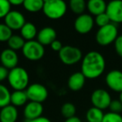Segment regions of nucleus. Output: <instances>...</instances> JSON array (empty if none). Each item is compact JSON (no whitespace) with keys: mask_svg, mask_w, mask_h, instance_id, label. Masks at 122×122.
<instances>
[{"mask_svg":"<svg viewBox=\"0 0 122 122\" xmlns=\"http://www.w3.org/2000/svg\"><path fill=\"white\" fill-rule=\"evenodd\" d=\"M104 115L103 110L93 106L87 110L85 117L88 122H102Z\"/></svg>","mask_w":122,"mask_h":122,"instance_id":"4be33fe9","label":"nucleus"},{"mask_svg":"<svg viewBox=\"0 0 122 122\" xmlns=\"http://www.w3.org/2000/svg\"><path fill=\"white\" fill-rule=\"evenodd\" d=\"M107 4L103 0H90L87 3V9L90 15L97 16L106 11Z\"/></svg>","mask_w":122,"mask_h":122,"instance_id":"a211bd4d","label":"nucleus"},{"mask_svg":"<svg viewBox=\"0 0 122 122\" xmlns=\"http://www.w3.org/2000/svg\"><path fill=\"white\" fill-rule=\"evenodd\" d=\"M50 48L54 51H55V52H59V51L62 49V48H63V45H62V43H61L60 41L56 39V40H54V42L50 44Z\"/></svg>","mask_w":122,"mask_h":122,"instance_id":"72a5a7b5","label":"nucleus"},{"mask_svg":"<svg viewBox=\"0 0 122 122\" xmlns=\"http://www.w3.org/2000/svg\"><path fill=\"white\" fill-rule=\"evenodd\" d=\"M9 73V70L8 69H6L3 65H0V84L2 83L3 81H4L6 79L8 80Z\"/></svg>","mask_w":122,"mask_h":122,"instance_id":"473e14b6","label":"nucleus"},{"mask_svg":"<svg viewBox=\"0 0 122 122\" xmlns=\"http://www.w3.org/2000/svg\"><path fill=\"white\" fill-rule=\"evenodd\" d=\"M0 61L4 67L8 69L9 70L18 67L19 64V56L16 51L13 49H5L1 52L0 54Z\"/></svg>","mask_w":122,"mask_h":122,"instance_id":"f8f14e48","label":"nucleus"},{"mask_svg":"<svg viewBox=\"0 0 122 122\" xmlns=\"http://www.w3.org/2000/svg\"><path fill=\"white\" fill-rule=\"evenodd\" d=\"M60 110L62 115L65 119L75 116V114H76V107L74 104L70 103V102H66V103L63 104V105L61 106Z\"/></svg>","mask_w":122,"mask_h":122,"instance_id":"a878e982","label":"nucleus"},{"mask_svg":"<svg viewBox=\"0 0 122 122\" xmlns=\"http://www.w3.org/2000/svg\"><path fill=\"white\" fill-rule=\"evenodd\" d=\"M102 122H122V115L110 111L105 114Z\"/></svg>","mask_w":122,"mask_h":122,"instance_id":"c756f323","label":"nucleus"},{"mask_svg":"<svg viewBox=\"0 0 122 122\" xmlns=\"http://www.w3.org/2000/svg\"><path fill=\"white\" fill-rule=\"evenodd\" d=\"M44 107L41 103L29 101L24 105V115L27 120H32L42 116Z\"/></svg>","mask_w":122,"mask_h":122,"instance_id":"4468645a","label":"nucleus"},{"mask_svg":"<svg viewBox=\"0 0 122 122\" xmlns=\"http://www.w3.org/2000/svg\"><path fill=\"white\" fill-rule=\"evenodd\" d=\"M70 10L76 15H81L85 14V9H87V4L85 0H71L69 4Z\"/></svg>","mask_w":122,"mask_h":122,"instance_id":"5701e85b","label":"nucleus"},{"mask_svg":"<svg viewBox=\"0 0 122 122\" xmlns=\"http://www.w3.org/2000/svg\"><path fill=\"white\" fill-rule=\"evenodd\" d=\"M8 81L14 90H26L29 85V73L23 67L18 66L9 70Z\"/></svg>","mask_w":122,"mask_h":122,"instance_id":"f03ea898","label":"nucleus"},{"mask_svg":"<svg viewBox=\"0 0 122 122\" xmlns=\"http://www.w3.org/2000/svg\"><path fill=\"white\" fill-rule=\"evenodd\" d=\"M105 70V59L98 51H90L82 59L81 73L86 79H97Z\"/></svg>","mask_w":122,"mask_h":122,"instance_id":"f257e3e1","label":"nucleus"},{"mask_svg":"<svg viewBox=\"0 0 122 122\" xmlns=\"http://www.w3.org/2000/svg\"><path fill=\"white\" fill-rule=\"evenodd\" d=\"M105 83L107 86L115 92H122V71L113 70L105 76Z\"/></svg>","mask_w":122,"mask_h":122,"instance_id":"ddd939ff","label":"nucleus"},{"mask_svg":"<svg viewBox=\"0 0 122 122\" xmlns=\"http://www.w3.org/2000/svg\"><path fill=\"white\" fill-rule=\"evenodd\" d=\"M65 122H82V120H80L79 117L74 116V117H71V118L66 119V120H65Z\"/></svg>","mask_w":122,"mask_h":122,"instance_id":"e433bc0d","label":"nucleus"},{"mask_svg":"<svg viewBox=\"0 0 122 122\" xmlns=\"http://www.w3.org/2000/svg\"><path fill=\"white\" fill-rule=\"evenodd\" d=\"M118 36V29L116 25L110 23L108 25L98 29L95 34V40L100 45L107 46L112 43H115Z\"/></svg>","mask_w":122,"mask_h":122,"instance_id":"20e7f679","label":"nucleus"},{"mask_svg":"<svg viewBox=\"0 0 122 122\" xmlns=\"http://www.w3.org/2000/svg\"><path fill=\"white\" fill-rule=\"evenodd\" d=\"M24 0H10L9 3H10L11 6H19V5H23Z\"/></svg>","mask_w":122,"mask_h":122,"instance_id":"c9c22d12","label":"nucleus"},{"mask_svg":"<svg viewBox=\"0 0 122 122\" xmlns=\"http://www.w3.org/2000/svg\"><path fill=\"white\" fill-rule=\"evenodd\" d=\"M28 96L25 90H14L11 93L10 105L17 107L24 106L28 103Z\"/></svg>","mask_w":122,"mask_h":122,"instance_id":"6ab92c4d","label":"nucleus"},{"mask_svg":"<svg viewBox=\"0 0 122 122\" xmlns=\"http://www.w3.org/2000/svg\"><path fill=\"white\" fill-rule=\"evenodd\" d=\"M20 34L25 41H31L34 40L35 37H37L38 30L36 26L33 23L26 22V24L20 29Z\"/></svg>","mask_w":122,"mask_h":122,"instance_id":"aec40b11","label":"nucleus"},{"mask_svg":"<svg viewBox=\"0 0 122 122\" xmlns=\"http://www.w3.org/2000/svg\"><path fill=\"white\" fill-rule=\"evenodd\" d=\"M4 24L11 30H20L26 24L24 14L18 10H11L4 18Z\"/></svg>","mask_w":122,"mask_h":122,"instance_id":"9d476101","label":"nucleus"},{"mask_svg":"<svg viewBox=\"0 0 122 122\" xmlns=\"http://www.w3.org/2000/svg\"><path fill=\"white\" fill-rule=\"evenodd\" d=\"M18 118L19 111L14 105H7L0 110V122H16Z\"/></svg>","mask_w":122,"mask_h":122,"instance_id":"f3484780","label":"nucleus"},{"mask_svg":"<svg viewBox=\"0 0 122 122\" xmlns=\"http://www.w3.org/2000/svg\"><path fill=\"white\" fill-rule=\"evenodd\" d=\"M44 1L43 0H24L23 7L29 13H38L43 10Z\"/></svg>","mask_w":122,"mask_h":122,"instance_id":"412c9836","label":"nucleus"},{"mask_svg":"<svg viewBox=\"0 0 122 122\" xmlns=\"http://www.w3.org/2000/svg\"><path fill=\"white\" fill-rule=\"evenodd\" d=\"M8 45L9 48L14 51L19 50L24 48V44H25L26 41L22 38L21 35H17V34H13L12 37L9 39V40L8 41Z\"/></svg>","mask_w":122,"mask_h":122,"instance_id":"b1692460","label":"nucleus"},{"mask_svg":"<svg viewBox=\"0 0 122 122\" xmlns=\"http://www.w3.org/2000/svg\"><path fill=\"white\" fill-rule=\"evenodd\" d=\"M11 11V4L8 0H0V19H4Z\"/></svg>","mask_w":122,"mask_h":122,"instance_id":"cd10ccee","label":"nucleus"},{"mask_svg":"<svg viewBox=\"0 0 122 122\" xmlns=\"http://www.w3.org/2000/svg\"><path fill=\"white\" fill-rule=\"evenodd\" d=\"M25 122H51V120H49V118H47V117L40 116V117H39V118L34 119V120H26Z\"/></svg>","mask_w":122,"mask_h":122,"instance_id":"f704fd0d","label":"nucleus"},{"mask_svg":"<svg viewBox=\"0 0 122 122\" xmlns=\"http://www.w3.org/2000/svg\"><path fill=\"white\" fill-rule=\"evenodd\" d=\"M119 100H120V102L122 103V92H121V93H120V97H119Z\"/></svg>","mask_w":122,"mask_h":122,"instance_id":"4c0bfd02","label":"nucleus"},{"mask_svg":"<svg viewBox=\"0 0 122 122\" xmlns=\"http://www.w3.org/2000/svg\"><path fill=\"white\" fill-rule=\"evenodd\" d=\"M28 99L29 101L38 102L41 103L44 102L49 96V92L44 85L39 83H34L29 85V87L26 89Z\"/></svg>","mask_w":122,"mask_h":122,"instance_id":"0eeeda50","label":"nucleus"},{"mask_svg":"<svg viewBox=\"0 0 122 122\" xmlns=\"http://www.w3.org/2000/svg\"><path fill=\"white\" fill-rule=\"evenodd\" d=\"M11 92L3 84H0V108L2 109L10 105Z\"/></svg>","mask_w":122,"mask_h":122,"instance_id":"393cba45","label":"nucleus"},{"mask_svg":"<svg viewBox=\"0 0 122 122\" xmlns=\"http://www.w3.org/2000/svg\"><path fill=\"white\" fill-rule=\"evenodd\" d=\"M67 9V4L63 0H46L42 11L48 19L56 20L65 16Z\"/></svg>","mask_w":122,"mask_h":122,"instance_id":"7ed1b4c3","label":"nucleus"},{"mask_svg":"<svg viewBox=\"0 0 122 122\" xmlns=\"http://www.w3.org/2000/svg\"><path fill=\"white\" fill-rule=\"evenodd\" d=\"M57 38L55 29L51 27H44L38 32L37 41L42 45H50Z\"/></svg>","mask_w":122,"mask_h":122,"instance_id":"2eb2a0df","label":"nucleus"},{"mask_svg":"<svg viewBox=\"0 0 122 122\" xmlns=\"http://www.w3.org/2000/svg\"><path fill=\"white\" fill-rule=\"evenodd\" d=\"M75 29L80 34H86L93 29L95 19L90 14H83L79 15L75 20Z\"/></svg>","mask_w":122,"mask_h":122,"instance_id":"1a4fd4ad","label":"nucleus"},{"mask_svg":"<svg viewBox=\"0 0 122 122\" xmlns=\"http://www.w3.org/2000/svg\"><path fill=\"white\" fill-rule=\"evenodd\" d=\"M114 44H115V49L116 54L122 58V35H119Z\"/></svg>","mask_w":122,"mask_h":122,"instance_id":"2f4dec72","label":"nucleus"},{"mask_svg":"<svg viewBox=\"0 0 122 122\" xmlns=\"http://www.w3.org/2000/svg\"><path fill=\"white\" fill-rule=\"evenodd\" d=\"M109 109H110V112L120 114L122 112V103L120 100H112Z\"/></svg>","mask_w":122,"mask_h":122,"instance_id":"7c9ffc66","label":"nucleus"},{"mask_svg":"<svg viewBox=\"0 0 122 122\" xmlns=\"http://www.w3.org/2000/svg\"><path fill=\"white\" fill-rule=\"evenodd\" d=\"M86 78L80 72H75L72 74L68 80V87L72 91H79L85 86Z\"/></svg>","mask_w":122,"mask_h":122,"instance_id":"dca6fc26","label":"nucleus"},{"mask_svg":"<svg viewBox=\"0 0 122 122\" xmlns=\"http://www.w3.org/2000/svg\"><path fill=\"white\" fill-rule=\"evenodd\" d=\"M95 23L96 24V25H98L100 28L104 27V26L108 25L109 24H110V19L108 17V15L106 14V13H104L100 15L95 16Z\"/></svg>","mask_w":122,"mask_h":122,"instance_id":"c85d7f7f","label":"nucleus"},{"mask_svg":"<svg viewBox=\"0 0 122 122\" xmlns=\"http://www.w3.org/2000/svg\"><path fill=\"white\" fill-rule=\"evenodd\" d=\"M22 54L28 60L38 61L44 57L45 49L44 46L37 40L26 41L24 48L22 49Z\"/></svg>","mask_w":122,"mask_h":122,"instance_id":"423d86ee","label":"nucleus"},{"mask_svg":"<svg viewBox=\"0 0 122 122\" xmlns=\"http://www.w3.org/2000/svg\"><path fill=\"white\" fill-rule=\"evenodd\" d=\"M59 58L61 62L66 65H73L79 63L83 59L82 51L79 48L72 45L63 46L59 52Z\"/></svg>","mask_w":122,"mask_h":122,"instance_id":"39448f33","label":"nucleus"},{"mask_svg":"<svg viewBox=\"0 0 122 122\" xmlns=\"http://www.w3.org/2000/svg\"><path fill=\"white\" fill-rule=\"evenodd\" d=\"M108 17L112 24H121L122 23V1L114 0L107 4L106 11Z\"/></svg>","mask_w":122,"mask_h":122,"instance_id":"9b49d317","label":"nucleus"},{"mask_svg":"<svg viewBox=\"0 0 122 122\" xmlns=\"http://www.w3.org/2000/svg\"><path fill=\"white\" fill-rule=\"evenodd\" d=\"M90 100L94 107L103 110L109 108L112 100L108 91L103 89H97L92 92Z\"/></svg>","mask_w":122,"mask_h":122,"instance_id":"6e6552de","label":"nucleus"},{"mask_svg":"<svg viewBox=\"0 0 122 122\" xmlns=\"http://www.w3.org/2000/svg\"><path fill=\"white\" fill-rule=\"evenodd\" d=\"M13 35V31L5 24H0V42H8Z\"/></svg>","mask_w":122,"mask_h":122,"instance_id":"bb28decb","label":"nucleus"}]
</instances>
